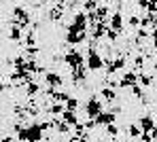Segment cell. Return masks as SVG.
I'll use <instances>...</instances> for the list:
<instances>
[{
    "label": "cell",
    "instance_id": "cell-1",
    "mask_svg": "<svg viewBox=\"0 0 157 142\" xmlns=\"http://www.w3.org/2000/svg\"><path fill=\"white\" fill-rule=\"evenodd\" d=\"M83 110H85V117H94V119H96L98 114L104 110V104H102V102L98 100V95L94 93V95H89L87 102L83 104Z\"/></svg>",
    "mask_w": 157,
    "mask_h": 142
},
{
    "label": "cell",
    "instance_id": "cell-6",
    "mask_svg": "<svg viewBox=\"0 0 157 142\" xmlns=\"http://www.w3.org/2000/svg\"><path fill=\"white\" fill-rule=\"evenodd\" d=\"M138 123H140L142 132H151V129L157 125V121H155L153 114H142V117H138Z\"/></svg>",
    "mask_w": 157,
    "mask_h": 142
},
{
    "label": "cell",
    "instance_id": "cell-14",
    "mask_svg": "<svg viewBox=\"0 0 157 142\" xmlns=\"http://www.w3.org/2000/svg\"><path fill=\"white\" fill-rule=\"evenodd\" d=\"M125 24H128L130 28L138 30V28H140V17H138V15H130V17L125 19Z\"/></svg>",
    "mask_w": 157,
    "mask_h": 142
},
{
    "label": "cell",
    "instance_id": "cell-15",
    "mask_svg": "<svg viewBox=\"0 0 157 142\" xmlns=\"http://www.w3.org/2000/svg\"><path fill=\"white\" fill-rule=\"evenodd\" d=\"M108 106H110V110H113L115 114H121V113H123V106H119L117 102H113V104H108Z\"/></svg>",
    "mask_w": 157,
    "mask_h": 142
},
{
    "label": "cell",
    "instance_id": "cell-17",
    "mask_svg": "<svg viewBox=\"0 0 157 142\" xmlns=\"http://www.w3.org/2000/svg\"><path fill=\"white\" fill-rule=\"evenodd\" d=\"M108 2H115V4H119V2H123V0H108Z\"/></svg>",
    "mask_w": 157,
    "mask_h": 142
},
{
    "label": "cell",
    "instance_id": "cell-9",
    "mask_svg": "<svg viewBox=\"0 0 157 142\" xmlns=\"http://www.w3.org/2000/svg\"><path fill=\"white\" fill-rule=\"evenodd\" d=\"M21 45L24 47H36V30L30 28L26 32V36H24V40H21Z\"/></svg>",
    "mask_w": 157,
    "mask_h": 142
},
{
    "label": "cell",
    "instance_id": "cell-10",
    "mask_svg": "<svg viewBox=\"0 0 157 142\" xmlns=\"http://www.w3.org/2000/svg\"><path fill=\"white\" fill-rule=\"evenodd\" d=\"M140 134H142V127H140L138 121L136 123H128V136L130 138H140Z\"/></svg>",
    "mask_w": 157,
    "mask_h": 142
},
{
    "label": "cell",
    "instance_id": "cell-16",
    "mask_svg": "<svg viewBox=\"0 0 157 142\" xmlns=\"http://www.w3.org/2000/svg\"><path fill=\"white\" fill-rule=\"evenodd\" d=\"M136 4H138V9H142V11H149V0H136Z\"/></svg>",
    "mask_w": 157,
    "mask_h": 142
},
{
    "label": "cell",
    "instance_id": "cell-12",
    "mask_svg": "<svg viewBox=\"0 0 157 142\" xmlns=\"http://www.w3.org/2000/svg\"><path fill=\"white\" fill-rule=\"evenodd\" d=\"M100 4H102L100 0H85V2H83V11H85V13H91V11H96Z\"/></svg>",
    "mask_w": 157,
    "mask_h": 142
},
{
    "label": "cell",
    "instance_id": "cell-8",
    "mask_svg": "<svg viewBox=\"0 0 157 142\" xmlns=\"http://www.w3.org/2000/svg\"><path fill=\"white\" fill-rule=\"evenodd\" d=\"M153 81H155V74L153 72H147V70L138 72V83L144 87V89H149V87L153 85Z\"/></svg>",
    "mask_w": 157,
    "mask_h": 142
},
{
    "label": "cell",
    "instance_id": "cell-2",
    "mask_svg": "<svg viewBox=\"0 0 157 142\" xmlns=\"http://www.w3.org/2000/svg\"><path fill=\"white\" fill-rule=\"evenodd\" d=\"M138 83V72L130 68V70H123V77H121V81H119V89H130L132 85H136Z\"/></svg>",
    "mask_w": 157,
    "mask_h": 142
},
{
    "label": "cell",
    "instance_id": "cell-5",
    "mask_svg": "<svg viewBox=\"0 0 157 142\" xmlns=\"http://www.w3.org/2000/svg\"><path fill=\"white\" fill-rule=\"evenodd\" d=\"M100 95L104 98L108 104H113V102H117L119 100V93H117V87H110V85H104L100 89Z\"/></svg>",
    "mask_w": 157,
    "mask_h": 142
},
{
    "label": "cell",
    "instance_id": "cell-4",
    "mask_svg": "<svg viewBox=\"0 0 157 142\" xmlns=\"http://www.w3.org/2000/svg\"><path fill=\"white\" fill-rule=\"evenodd\" d=\"M64 81H66V79H64L59 72H51V70H47V72H45V85L57 87V89H59V87L64 85Z\"/></svg>",
    "mask_w": 157,
    "mask_h": 142
},
{
    "label": "cell",
    "instance_id": "cell-3",
    "mask_svg": "<svg viewBox=\"0 0 157 142\" xmlns=\"http://www.w3.org/2000/svg\"><path fill=\"white\" fill-rule=\"evenodd\" d=\"M110 28L117 30L119 34H128L125 32V19H123L121 11H113V15H110Z\"/></svg>",
    "mask_w": 157,
    "mask_h": 142
},
{
    "label": "cell",
    "instance_id": "cell-18",
    "mask_svg": "<svg viewBox=\"0 0 157 142\" xmlns=\"http://www.w3.org/2000/svg\"><path fill=\"white\" fill-rule=\"evenodd\" d=\"M51 2H53V4H57V2H59V0H51Z\"/></svg>",
    "mask_w": 157,
    "mask_h": 142
},
{
    "label": "cell",
    "instance_id": "cell-13",
    "mask_svg": "<svg viewBox=\"0 0 157 142\" xmlns=\"http://www.w3.org/2000/svg\"><path fill=\"white\" fill-rule=\"evenodd\" d=\"M66 108H72V110H78V108H81V102H78L77 95H70V98H68V102H66Z\"/></svg>",
    "mask_w": 157,
    "mask_h": 142
},
{
    "label": "cell",
    "instance_id": "cell-7",
    "mask_svg": "<svg viewBox=\"0 0 157 142\" xmlns=\"http://www.w3.org/2000/svg\"><path fill=\"white\" fill-rule=\"evenodd\" d=\"M96 121H98V125H108V123H115L117 121V114L113 113V110H102V113L96 117Z\"/></svg>",
    "mask_w": 157,
    "mask_h": 142
},
{
    "label": "cell",
    "instance_id": "cell-11",
    "mask_svg": "<svg viewBox=\"0 0 157 142\" xmlns=\"http://www.w3.org/2000/svg\"><path fill=\"white\" fill-rule=\"evenodd\" d=\"M104 134L108 136V138H117V136H119V125H115V123L104 125Z\"/></svg>",
    "mask_w": 157,
    "mask_h": 142
}]
</instances>
